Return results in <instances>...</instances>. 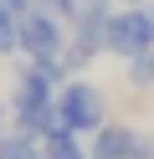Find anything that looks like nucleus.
<instances>
[{
  "label": "nucleus",
  "instance_id": "obj_1",
  "mask_svg": "<svg viewBox=\"0 0 154 159\" xmlns=\"http://www.w3.org/2000/svg\"><path fill=\"white\" fill-rule=\"evenodd\" d=\"M103 123H108V98H103V87L72 77V82L57 93V113H51V128H46V134H57V128H72V134H98Z\"/></svg>",
  "mask_w": 154,
  "mask_h": 159
},
{
  "label": "nucleus",
  "instance_id": "obj_2",
  "mask_svg": "<svg viewBox=\"0 0 154 159\" xmlns=\"http://www.w3.org/2000/svg\"><path fill=\"white\" fill-rule=\"evenodd\" d=\"M154 46V11L149 5H123V11L108 16V52L113 57H139Z\"/></svg>",
  "mask_w": 154,
  "mask_h": 159
},
{
  "label": "nucleus",
  "instance_id": "obj_3",
  "mask_svg": "<svg viewBox=\"0 0 154 159\" xmlns=\"http://www.w3.org/2000/svg\"><path fill=\"white\" fill-rule=\"evenodd\" d=\"M67 36H72V26L41 5H31L21 16V52L26 57H62L67 62Z\"/></svg>",
  "mask_w": 154,
  "mask_h": 159
},
{
  "label": "nucleus",
  "instance_id": "obj_4",
  "mask_svg": "<svg viewBox=\"0 0 154 159\" xmlns=\"http://www.w3.org/2000/svg\"><path fill=\"white\" fill-rule=\"evenodd\" d=\"M133 144H139V134H133L128 123H103L98 134H92V159H128Z\"/></svg>",
  "mask_w": 154,
  "mask_h": 159
},
{
  "label": "nucleus",
  "instance_id": "obj_5",
  "mask_svg": "<svg viewBox=\"0 0 154 159\" xmlns=\"http://www.w3.org/2000/svg\"><path fill=\"white\" fill-rule=\"evenodd\" d=\"M0 159H46V139H41V134H26V128H16V134L0 139Z\"/></svg>",
  "mask_w": 154,
  "mask_h": 159
},
{
  "label": "nucleus",
  "instance_id": "obj_6",
  "mask_svg": "<svg viewBox=\"0 0 154 159\" xmlns=\"http://www.w3.org/2000/svg\"><path fill=\"white\" fill-rule=\"evenodd\" d=\"M108 16H113V0H72L67 26H108Z\"/></svg>",
  "mask_w": 154,
  "mask_h": 159
},
{
  "label": "nucleus",
  "instance_id": "obj_7",
  "mask_svg": "<svg viewBox=\"0 0 154 159\" xmlns=\"http://www.w3.org/2000/svg\"><path fill=\"white\" fill-rule=\"evenodd\" d=\"M46 159H92V149H82L72 128H57L46 134Z\"/></svg>",
  "mask_w": 154,
  "mask_h": 159
},
{
  "label": "nucleus",
  "instance_id": "obj_8",
  "mask_svg": "<svg viewBox=\"0 0 154 159\" xmlns=\"http://www.w3.org/2000/svg\"><path fill=\"white\" fill-rule=\"evenodd\" d=\"M123 77H128L133 87H154V46H149V52H139V57H128Z\"/></svg>",
  "mask_w": 154,
  "mask_h": 159
},
{
  "label": "nucleus",
  "instance_id": "obj_9",
  "mask_svg": "<svg viewBox=\"0 0 154 159\" xmlns=\"http://www.w3.org/2000/svg\"><path fill=\"white\" fill-rule=\"evenodd\" d=\"M21 52V21L0 11V57H16Z\"/></svg>",
  "mask_w": 154,
  "mask_h": 159
},
{
  "label": "nucleus",
  "instance_id": "obj_10",
  "mask_svg": "<svg viewBox=\"0 0 154 159\" xmlns=\"http://www.w3.org/2000/svg\"><path fill=\"white\" fill-rule=\"evenodd\" d=\"M36 5H41V11H51V16H62V21L72 16V0H36Z\"/></svg>",
  "mask_w": 154,
  "mask_h": 159
},
{
  "label": "nucleus",
  "instance_id": "obj_11",
  "mask_svg": "<svg viewBox=\"0 0 154 159\" xmlns=\"http://www.w3.org/2000/svg\"><path fill=\"white\" fill-rule=\"evenodd\" d=\"M31 5H36V0H0V11H5V16H16V21L31 11Z\"/></svg>",
  "mask_w": 154,
  "mask_h": 159
},
{
  "label": "nucleus",
  "instance_id": "obj_12",
  "mask_svg": "<svg viewBox=\"0 0 154 159\" xmlns=\"http://www.w3.org/2000/svg\"><path fill=\"white\" fill-rule=\"evenodd\" d=\"M128 159H154V139H139V144H133V154Z\"/></svg>",
  "mask_w": 154,
  "mask_h": 159
},
{
  "label": "nucleus",
  "instance_id": "obj_13",
  "mask_svg": "<svg viewBox=\"0 0 154 159\" xmlns=\"http://www.w3.org/2000/svg\"><path fill=\"white\" fill-rule=\"evenodd\" d=\"M10 118H16V113H10V103H0V139H5V134H10V128H5V123H10Z\"/></svg>",
  "mask_w": 154,
  "mask_h": 159
},
{
  "label": "nucleus",
  "instance_id": "obj_14",
  "mask_svg": "<svg viewBox=\"0 0 154 159\" xmlns=\"http://www.w3.org/2000/svg\"><path fill=\"white\" fill-rule=\"evenodd\" d=\"M123 5H144V0H123Z\"/></svg>",
  "mask_w": 154,
  "mask_h": 159
}]
</instances>
